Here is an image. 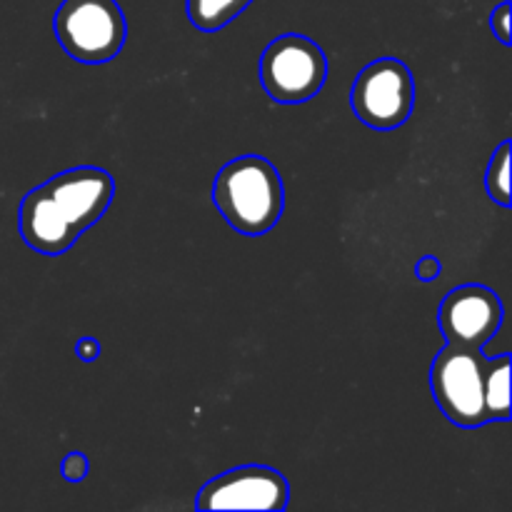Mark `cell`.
Instances as JSON below:
<instances>
[{"mask_svg":"<svg viewBox=\"0 0 512 512\" xmlns=\"http://www.w3.org/2000/svg\"><path fill=\"white\" fill-rule=\"evenodd\" d=\"M113 195L115 180L108 170L95 165L63 170L23 198L18 213L20 238L35 253L58 258L103 218Z\"/></svg>","mask_w":512,"mask_h":512,"instance_id":"1","label":"cell"},{"mask_svg":"<svg viewBox=\"0 0 512 512\" xmlns=\"http://www.w3.org/2000/svg\"><path fill=\"white\" fill-rule=\"evenodd\" d=\"M213 203L240 235L260 238L283 218L285 193L278 168L260 155H240L220 168Z\"/></svg>","mask_w":512,"mask_h":512,"instance_id":"2","label":"cell"},{"mask_svg":"<svg viewBox=\"0 0 512 512\" xmlns=\"http://www.w3.org/2000/svg\"><path fill=\"white\" fill-rule=\"evenodd\" d=\"M55 35L68 58L100 65L118 58L128 23L118 0H63L55 13Z\"/></svg>","mask_w":512,"mask_h":512,"instance_id":"3","label":"cell"},{"mask_svg":"<svg viewBox=\"0 0 512 512\" xmlns=\"http://www.w3.org/2000/svg\"><path fill=\"white\" fill-rule=\"evenodd\" d=\"M325 80H328V58L323 48L305 35H280L263 50L260 83L275 103H305L323 90Z\"/></svg>","mask_w":512,"mask_h":512,"instance_id":"4","label":"cell"},{"mask_svg":"<svg viewBox=\"0 0 512 512\" xmlns=\"http://www.w3.org/2000/svg\"><path fill=\"white\" fill-rule=\"evenodd\" d=\"M483 353L478 348L448 343L433 360L430 390L450 423L480 428L490 423L483 400Z\"/></svg>","mask_w":512,"mask_h":512,"instance_id":"5","label":"cell"},{"mask_svg":"<svg viewBox=\"0 0 512 512\" xmlns=\"http://www.w3.org/2000/svg\"><path fill=\"white\" fill-rule=\"evenodd\" d=\"M350 105L360 123L375 130H395L413 115L415 80L398 58H380L358 73Z\"/></svg>","mask_w":512,"mask_h":512,"instance_id":"6","label":"cell"},{"mask_svg":"<svg viewBox=\"0 0 512 512\" xmlns=\"http://www.w3.org/2000/svg\"><path fill=\"white\" fill-rule=\"evenodd\" d=\"M288 480L275 468L243 465L208 480L198 493V510H285L288 508Z\"/></svg>","mask_w":512,"mask_h":512,"instance_id":"7","label":"cell"},{"mask_svg":"<svg viewBox=\"0 0 512 512\" xmlns=\"http://www.w3.org/2000/svg\"><path fill=\"white\" fill-rule=\"evenodd\" d=\"M503 315L498 293L485 285H460L440 303L438 323L448 343L483 350L498 335Z\"/></svg>","mask_w":512,"mask_h":512,"instance_id":"8","label":"cell"},{"mask_svg":"<svg viewBox=\"0 0 512 512\" xmlns=\"http://www.w3.org/2000/svg\"><path fill=\"white\" fill-rule=\"evenodd\" d=\"M483 400L490 423L510 420V355H495L483 363Z\"/></svg>","mask_w":512,"mask_h":512,"instance_id":"9","label":"cell"},{"mask_svg":"<svg viewBox=\"0 0 512 512\" xmlns=\"http://www.w3.org/2000/svg\"><path fill=\"white\" fill-rule=\"evenodd\" d=\"M253 0H185L188 20L203 33H215L233 23Z\"/></svg>","mask_w":512,"mask_h":512,"instance_id":"10","label":"cell"},{"mask_svg":"<svg viewBox=\"0 0 512 512\" xmlns=\"http://www.w3.org/2000/svg\"><path fill=\"white\" fill-rule=\"evenodd\" d=\"M510 140H503L500 148L495 150L493 160L488 165V173H485V188H488V195L493 203L503 205V208H510Z\"/></svg>","mask_w":512,"mask_h":512,"instance_id":"11","label":"cell"},{"mask_svg":"<svg viewBox=\"0 0 512 512\" xmlns=\"http://www.w3.org/2000/svg\"><path fill=\"white\" fill-rule=\"evenodd\" d=\"M88 470L90 463L83 453H68L63 458V463H60V473H63V478L68 480V483H80V480H85Z\"/></svg>","mask_w":512,"mask_h":512,"instance_id":"12","label":"cell"},{"mask_svg":"<svg viewBox=\"0 0 512 512\" xmlns=\"http://www.w3.org/2000/svg\"><path fill=\"white\" fill-rule=\"evenodd\" d=\"M510 0H505V3H500L498 8L493 10V15H490V28H493V33L498 35V40L503 45H510Z\"/></svg>","mask_w":512,"mask_h":512,"instance_id":"13","label":"cell"},{"mask_svg":"<svg viewBox=\"0 0 512 512\" xmlns=\"http://www.w3.org/2000/svg\"><path fill=\"white\" fill-rule=\"evenodd\" d=\"M440 273H443L440 260L433 258V255H425V258H420L418 265H415V275H418V280H423V283H433V280L440 278Z\"/></svg>","mask_w":512,"mask_h":512,"instance_id":"14","label":"cell"},{"mask_svg":"<svg viewBox=\"0 0 512 512\" xmlns=\"http://www.w3.org/2000/svg\"><path fill=\"white\" fill-rule=\"evenodd\" d=\"M75 355H78L83 363H93L100 358V343L95 338H80L75 343Z\"/></svg>","mask_w":512,"mask_h":512,"instance_id":"15","label":"cell"}]
</instances>
